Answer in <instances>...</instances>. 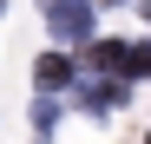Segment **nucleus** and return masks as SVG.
<instances>
[{
  "instance_id": "nucleus-1",
  "label": "nucleus",
  "mask_w": 151,
  "mask_h": 144,
  "mask_svg": "<svg viewBox=\"0 0 151 144\" xmlns=\"http://www.w3.org/2000/svg\"><path fill=\"white\" fill-rule=\"evenodd\" d=\"M40 7H46L53 39H86L92 33V0H40Z\"/></svg>"
},
{
  "instance_id": "nucleus-4",
  "label": "nucleus",
  "mask_w": 151,
  "mask_h": 144,
  "mask_svg": "<svg viewBox=\"0 0 151 144\" xmlns=\"http://www.w3.org/2000/svg\"><path fill=\"white\" fill-rule=\"evenodd\" d=\"M86 59H92V66H105V72H118V79H125V59H132V46H125V39H99V46H86Z\"/></svg>"
},
{
  "instance_id": "nucleus-3",
  "label": "nucleus",
  "mask_w": 151,
  "mask_h": 144,
  "mask_svg": "<svg viewBox=\"0 0 151 144\" xmlns=\"http://www.w3.org/2000/svg\"><path fill=\"white\" fill-rule=\"evenodd\" d=\"M79 105H86V111H112V105H125V79H92V85H79Z\"/></svg>"
},
{
  "instance_id": "nucleus-5",
  "label": "nucleus",
  "mask_w": 151,
  "mask_h": 144,
  "mask_svg": "<svg viewBox=\"0 0 151 144\" xmlns=\"http://www.w3.org/2000/svg\"><path fill=\"white\" fill-rule=\"evenodd\" d=\"M53 125H59V105L40 92V105H33V131H40V138H53Z\"/></svg>"
},
{
  "instance_id": "nucleus-2",
  "label": "nucleus",
  "mask_w": 151,
  "mask_h": 144,
  "mask_svg": "<svg viewBox=\"0 0 151 144\" xmlns=\"http://www.w3.org/2000/svg\"><path fill=\"white\" fill-rule=\"evenodd\" d=\"M33 85H40V92L72 85V59H66V53H40V59H33Z\"/></svg>"
},
{
  "instance_id": "nucleus-7",
  "label": "nucleus",
  "mask_w": 151,
  "mask_h": 144,
  "mask_svg": "<svg viewBox=\"0 0 151 144\" xmlns=\"http://www.w3.org/2000/svg\"><path fill=\"white\" fill-rule=\"evenodd\" d=\"M0 7H7V0H0Z\"/></svg>"
},
{
  "instance_id": "nucleus-6",
  "label": "nucleus",
  "mask_w": 151,
  "mask_h": 144,
  "mask_svg": "<svg viewBox=\"0 0 151 144\" xmlns=\"http://www.w3.org/2000/svg\"><path fill=\"white\" fill-rule=\"evenodd\" d=\"M151 72V46H132V59H125V79H145Z\"/></svg>"
},
{
  "instance_id": "nucleus-8",
  "label": "nucleus",
  "mask_w": 151,
  "mask_h": 144,
  "mask_svg": "<svg viewBox=\"0 0 151 144\" xmlns=\"http://www.w3.org/2000/svg\"><path fill=\"white\" fill-rule=\"evenodd\" d=\"M145 144H151V138H145Z\"/></svg>"
}]
</instances>
